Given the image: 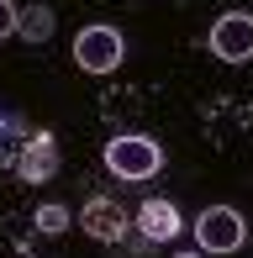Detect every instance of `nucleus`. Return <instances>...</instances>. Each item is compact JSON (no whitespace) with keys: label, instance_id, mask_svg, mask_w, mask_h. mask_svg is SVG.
<instances>
[{"label":"nucleus","instance_id":"f257e3e1","mask_svg":"<svg viewBox=\"0 0 253 258\" xmlns=\"http://www.w3.org/2000/svg\"><path fill=\"white\" fill-rule=\"evenodd\" d=\"M106 169L116 174V179H126V184L153 179V174L164 169V148H158L153 137H111L106 143Z\"/></svg>","mask_w":253,"mask_h":258},{"label":"nucleus","instance_id":"f03ea898","mask_svg":"<svg viewBox=\"0 0 253 258\" xmlns=\"http://www.w3.org/2000/svg\"><path fill=\"white\" fill-rule=\"evenodd\" d=\"M248 237L243 216H237L232 206H206L201 221H195V242H201V253H237Z\"/></svg>","mask_w":253,"mask_h":258},{"label":"nucleus","instance_id":"7ed1b4c3","mask_svg":"<svg viewBox=\"0 0 253 258\" xmlns=\"http://www.w3.org/2000/svg\"><path fill=\"white\" fill-rule=\"evenodd\" d=\"M121 53H126V42H121L116 27H85L74 37V63L85 69V74H111V69L121 63Z\"/></svg>","mask_w":253,"mask_h":258},{"label":"nucleus","instance_id":"20e7f679","mask_svg":"<svg viewBox=\"0 0 253 258\" xmlns=\"http://www.w3.org/2000/svg\"><path fill=\"white\" fill-rule=\"evenodd\" d=\"M211 53L222 58V63H248L253 58V16L248 11H227L211 27Z\"/></svg>","mask_w":253,"mask_h":258},{"label":"nucleus","instance_id":"39448f33","mask_svg":"<svg viewBox=\"0 0 253 258\" xmlns=\"http://www.w3.org/2000/svg\"><path fill=\"white\" fill-rule=\"evenodd\" d=\"M53 174H58V143L42 132V137H32V143L16 153V179L21 184H48Z\"/></svg>","mask_w":253,"mask_h":258},{"label":"nucleus","instance_id":"423d86ee","mask_svg":"<svg viewBox=\"0 0 253 258\" xmlns=\"http://www.w3.org/2000/svg\"><path fill=\"white\" fill-rule=\"evenodd\" d=\"M79 227H85V237H95V242H121L132 221H126V211H121L116 201H85Z\"/></svg>","mask_w":253,"mask_h":258},{"label":"nucleus","instance_id":"0eeeda50","mask_svg":"<svg viewBox=\"0 0 253 258\" xmlns=\"http://www.w3.org/2000/svg\"><path fill=\"white\" fill-rule=\"evenodd\" d=\"M132 221H137V232H143L148 242H169V237H179V206H174V201H164V195L143 201Z\"/></svg>","mask_w":253,"mask_h":258},{"label":"nucleus","instance_id":"6e6552de","mask_svg":"<svg viewBox=\"0 0 253 258\" xmlns=\"http://www.w3.org/2000/svg\"><path fill=\"white\" fill-rule=\"evenodd\" d=\"M53 27H58V16H53L48 6H27V11L16 16V37H27V42H48Z\"/></svg>","mask_w":253,"mask_h":258},{"label":"nucleus","instance_id":"1a4fd4ad","mask_svg":"<svg viewBox=\"0 0 253 258\" xmlns=\"http://www.w3.org/2000/svg\"><path fill=\"white\" fill-rule=\"evenodd\" d=\"M32 221H37V232L58 237V232H69V221H74V216H69V206H42V211H37Z\"/></svg>","mask_w":253,"mask_h":258},{"label":"nucleus","instance_id":"9d476101","mask_svg":"<svg viewBox=\"0 0 253 258\" xmlns=\"http://www.w3.org/2000/svg\"><path fill=\"white\" fill-rule=\"evenodd\" d=\"M16 16H21V11L11 6V0H0V42H6V37H16Z\"/></svg>","mask_w":253,"mask_h":258},{"label":"nucleus","instance_id":"9b49d317","mask_svg":"<svg viewBox=\"0 0 253 258\" xmlns=\"http://www.w3.org/2000/svg\"><path fill=\"white\" fill-rule=\"evenodd\" d=\"M174 258H201V253H174Z\"/></svg>","mask_w":253,"mask_h":258}]
</instances>
